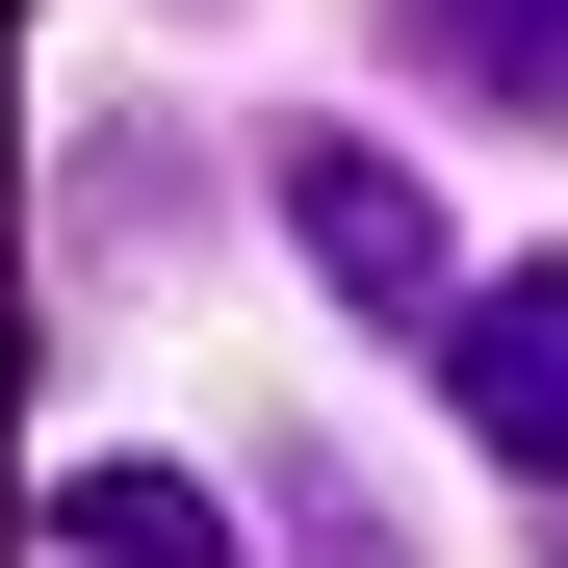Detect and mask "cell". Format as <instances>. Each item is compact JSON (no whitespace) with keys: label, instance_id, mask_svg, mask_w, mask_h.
Masks as SVG:
<instances>
[{"label":"cell","instance_id":"3957f363","mask_svg":"<svg viewBox=\"0 0 568 568\" xmlns=\"http://www.w3.org/2000/svg\"><path fill=\"white\" fill-rule=\"evenodd\" d=\"M414 52H439L491 130H568V0H414Z\"/></svg>","mask_w":568,"mask_h":568},{"label":"cell","instance_id":"277c9868","mask_svg":"<svg viewBox=\"0 0 568 568\" xmlns=\"http://www.w3.org/2000/svg\"><path fill=\"white\" fill-rule=\"evenodd\" d=\"M52 542H78V568H233V517L181 491V465H78V491H52Z\"/></svg>","mask_w":568,"mask_h":568},{"label":"cell","instance_id":"7a4b0ae2","mask_svg":"<svg viewBox=\"0 0 568 568\" xmlns=\"http://www.w3.org/2000/svg\"><path fill=\"white\" fill-rule=\"evenodd\" d=\"M439 388H465V439H491V465H542V491H568V258L465 284V311H439Z\"/></svg>","mask_w":568,"mask_h":568},{"label":"cell","instance_id":"6da1fadb","mask_svg":"<svg viewBox=\"0 0 568 568\" xmlns=\"http://www.w3.org/2000/svg\"><path fill=\"white\" fill-rule=\"evenodd\" d=\"M284 233H311V284H336V311H388V336H439V311H465L439 181H414V155H362V130H284Z\"/></svg>","mask_w":568,"mask_h":568},{"label":"cell","instance_id":"5b68a950","mask_svg":"<svg viewBox=\"0 0 568 568\" xmlns=\"http://www.w3.org/2000/svg\"><path fill=\"white\" fill-rule=\"evenodd\" d=\"M27 362H52V336H27V284H0V388H27Z\"/></svg>","mask_w":568,"mask_h":568}]
</instances>
